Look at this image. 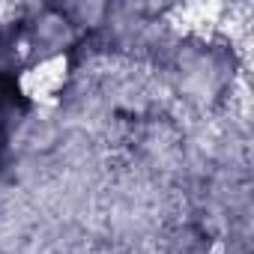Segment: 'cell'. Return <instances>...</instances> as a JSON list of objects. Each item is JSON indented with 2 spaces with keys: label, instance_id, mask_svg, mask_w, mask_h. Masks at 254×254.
Returning a JSON list of instances; mask_svg holds the SVG:
<instances>
[{
  "label": "cell",
  "instance_id": "cell-1",
  "mask_svg": "<svg viewBox=\"0 0 254 254\" xmlns=\"http://www.w3.org/2000/svg\"><path fill=\"white\" fill-rule=\"evenodd\" d=\"M69 75H72V60L69 54H45L39 60H33L30 66H24L18 72V93L39 105V108H48V105H57L66 84H69Z\"/></svg>",
  "mask_w": 254,
  "mask_h": 254
}]
</instances>
